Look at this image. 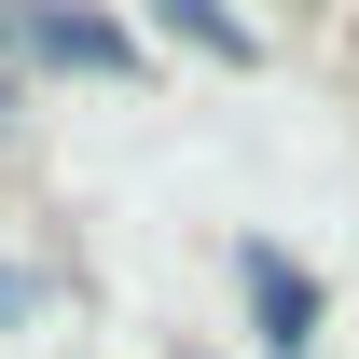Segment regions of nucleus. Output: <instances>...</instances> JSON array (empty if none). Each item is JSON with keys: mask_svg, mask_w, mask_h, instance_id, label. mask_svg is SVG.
<instances>
[{"mask_svg": "<svg viewBox=\"0 0 359 359\" xmlns=\"http://www.w3.org/2000/svg\"><path fill=\"white\" fill-rule=\"evenodd\" d=\"M0 28L42 55V69H125V28H97V14H69V0H14Z\"/></svg>", "mask_w": 359, "mask_h": 359, "instance_id": "1", "label": "nucleus"}, {"mask_svg": "<svg viewBox=\"0 0 359 359\" xmlns=\"http://www.w3.org/2000/svg\"><path fill=\"white\" fill-rule=\"evenodd\" d=\"M235 276H249V304H263V346H276V359H304V332H318V290L276 263V249H235Z\"/></svg>", "mask_w": 359, "mask_h": 359, "instance_id": "2", "label": "nucleus"}, {"mask_svg": "<svg viewBox=\"0 0 359 359\" xmlns=\"http://www.w3.org/2000/svg\"><path fill=\"white\" fill-rule=\"evenodd\" d=\"M152 14H166V28H180L194 55H249V28H235L222 0H152Z\"/></svg>", "mask_w": 359, "mask_h": 359, "instance_id": "3", "label": "nucleus"}, {"mask_svg": "<svg viewBox=\"0 0 359 359\" xmlns=\"http://www.w3.org/2000/svg\"><path fill=\"white\" fill-rule=\"evenodd\" d=\"M14 304H28V276H0V318H14Z\"/></svg>", "mask_w": 359, "mask_h": 359, "instance_id": "4", "label": "nucleus"}]
</instances>
